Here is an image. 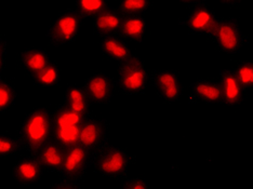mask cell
<instances>
[{"mask_svg": "<svg viewBox=\"0 0 253 189\" xmlns=\"http://www.w3.org/2000/svg\"><path fill=\"white\" fill-rule=\"evenodd\" d=\"M52 133V112L45 107H38L31 111L23 119L18 139L23 150L32 154H37L50 142Z\"/></svg>", "mask_w": 253, "mask_h": 189, "instance_id": "1", "label": "cell"}, {"mask_svg": "<svg viewBox=\"0 0 253 189\" xmlns=\"http://www.w3.org/2000/svg\"><path fill=\"white\" fill-rule=\"evenodd\" d=\"M135 158L118 146H106L92 156L91 168L101 176L112 180H123L128 174Z\"/></svg>", "mask_w": 253, "mask_h": 189, "instance_id": "2", "label": "cell"}, {"mask_svg": "<svg viewBox=\"0 0 253 189\" xmlns=\"http://www.w3.org/2000/svg\"><path fill=\"white\" fill-rule=\"evenodd\" d=\"M54 142L64 150L78 144L80 125L85 117L73 112L64 103L57 105L52 112Z\"/></svg>", "mask_w": 253, "mask_h": 189, "instance_id": "3", "label": "cell"}, {"mask_svg": "<svg viewBox=\"0 0 253 189\" xmlns=\"http://www.w3.org/2000/svg\"><path fill=\"white\" fill-rule=\"evenodd\" d=\"M148 71L140 57L132 55L119 66L116 85L123 93L139 95L147 88Z\"/></svg>", "mask_w": 253, "mask_h": 189, "instance_id": "4", "label": "cell"}, {"mask_svg": "<svg viewBox=\"0 0 253 189\" xmlns=\"http://www.w3.org/2000/svg\"><path fill=\"white\" fill-rule=\"evenodd\" d=\"M208 35L218 49L229 54L239 53L247 42L246 35L234 19L217 20Z\"/></svg>", "mask_w": 253, "mask_h": 189, "instance_id": "5", "label": "cell"}, {"mask_svg": "<svg viewBox=\"0 0 253 189\" xmlns=\"http://www.w3.org/2000/svg\"><path fill=\"white\" fill-rule=\"evenodd\" d=\"M82 24V16L75 10H67L59 14L48 28L49 42L56 47L72 43L77 38Z\"/></svg>", "mask_w": 253, "mask_h": 189, "instance_id": "6", "label": "cell"}, {"mask_svg": "<svg viewBox=\"0 0 253 189\" xmlns=\"http://www.w3.org/2000/svg\"><path fill=\"white\" fill-rule=\"evenodd\" d=\"M107 128L105 119L85 117L79 129L78 145L93 156L107 146Z\"/></svg>", "mask_w": 253, "mask_h": 189, "instance_id": "7", "label": "cell"}, {"mask_svg": "<svg viewBox=\"0 0 253 189\" xmlns=\"http://www.w3.org/2000/svg\"><path fill=\"white\" fill-rule=\"evenodd\" d=\"M91 154L78 144L65 150L64 160L59 171L61 180L80 184L85 172L91 167Z\"/></svg>", "mask_w": 253, "mask_h": 189, "instance_id": "8", "label": "cell"}, {"mask_svg": "<svg viewBox=\"0 0 253 189\" xmlns=\"http://www.w3.org/2000/svg\"><path fill=\"white\" fill-rule=\"evenodd\" d=\"M152 83L157 95L166 103L177 102L183 94V84L179 73L173 70H160L155 72Z\"/></svg>", "mask_w": 253, "mask_h": 189, "instance_id": "9", "label": "cell"}, {"mask_svg": "<svg viewBox=\"0 0 253 189\" xmlns=\"http://www.w3.org/2000/svg\"><path fill=\"white\" fill-rule=\"evenodd\" d=\"M116 82L104 74H92L84 80L83 88L90 102L96 104H107L114 99Z\"/></svg>", "mask_w": 253, "mask_h": 189, "instance_id": "10", "label": "cell"}, {"mask_svg": "<svg viewBox=\"0 0 253 189\" xmlns=\"http://www.w3.org/2000/svg\"><path fill=\"white\" fill-rule=\"evenodd\" d=\"M44 169L35 154L22 157L16 160L12 167V176L16 184L26 187L42 181Z\"/></svg>", "mask_w": 253, "mask_h": 189, "instance_id": "11", "label": "cell"}, {"mask_svg": "<svg viewBox=\"0 0 253 189\" xmlns=\"http://www.w3.org/2000/svg\"><path fill=\"white\" fill-rule=\"evenodd\" d=\"M217 20L214 10L210 5L197 3L189 11L183 23L192 34H209Z\"/></svg>", "mask_w": 253, "mask_h": 189, "instance_id": "12", "label": "cell"}, {"mask_svg": "<svg viewBox=\"0 0 253 189\" xmlns=\"http://www.w3.org/2000/svg\"><path fill=\"white\" fill-rule=\"evenodd\" d=\"M217 84L221 92V104L237 105L243 101L244 90L236 79L233 70L229 68L221 70Z\"/></svg>", "mask_w": 253, "mask_h": 189, "instance_id": "13", "label": "cell"}, {"mask_svg": "<svg viewBox=\"0 0 253 189\" xmlns=\"http://www.w3.org/2000/svg\"><path fill=\"white\" fill-rule=\"evenodd\" d=\"M123 20L124 16L118 11L106 9L93 19L92 27L99 36H116L119 34Z\"/></svg>", "mask_w": 253, "mask_h": 189, "instance_id": "14", "label": "cell"}, {"mask_svg": "<svg viewBox=\"0 0 253 189\" xmlns=\"http://www.w3.org/2000/svg\"><path fill=\"white\" fill-rule=\"evenodd\" d=\"M64 148L57 145L54 141H50L38 151L37 154H35V156L38 158L44 170L54 172V173H59V171L63 164V160H64Z\"/></svg>", "mask_w": 253, "mask_h": 189, "instance_id": "15", "label": "cell"}, {"mask_svg": "<svg viewBox=\"0 0 253 189\" xmlns=\"http://www.w3.org/2000/svg\"><path fill=\"white\" fill-rule=\"evenodd\" d=\"M192 94L189 96L191 102H204L206 104L221 102V92L218 84L207 79H200L192 84Z\"/></svg>", "mask_w": 253, "mask_h": 189, "instance_id": "16", "label": "cell"}, {"mask_svg": "<svg viewBox=\"0 0 253 189\" xmlns=\"http://www.w3.org/2000/svg\"><path fill=\"white\" fill-rule=\"evenodd\" d=\"M50 53L45 49L30 48L23 51L20 55V64L23 70L33 75L50 64Z\"/></svg>", "mask_w": 253, "mask_h": 189, "instance_id": "17", "label": "cell"}, {"mask_svg": "<svg viewBox=\"0 0 253 189\" xmlns=\"http://www.w3.org/2000/svg\"><path fill=\"white\" fill-rule=\"evenodd\" d=\"M101 51L106 57L120 64L129 60L132 56L130 48L125 42V40L118 36L103 37L101 40Z\"/></svg>", "mask_w": 253, "mask_h": 189, "instance_id": "18", "label": "cell"}, {"mask_svg": "<svg viewBox=\"0 0 253 189\" xmlns=\"http://www.w3.org/2000/svg\"><path fill=\"white\" fill-rule=\"evenodd\" d=\"M64 104L68 106L75 113L82 114L84 117L89 116L90 104L87 94H85L83 87H79L77 84H70L66 88Z\"/></svg>", "mask_w": 253, "mask_h": 189, "instance_id": "19", "label": "cell"}, {"mask_svg": "<svg viewBox=\"0 0 253 189\" xmlns=\"http://www.w3.org/2000/svg\"><path fill=\"white\" fill-rule=\"evenodd\" d=\"M146 20L142 16H124L119 35L133 42H141L145 36Z\"/></svg>", "mask_w": 253, "mask_h": 189, "instance_id": "20", "label": "cell"}, {"mask_svg": "<svg viewBox=\"0 0 253 189\" xmlns=\"http://www.w3.org/2000/svg\"><path fill=\"white\" fill-rule=\"evenodd\" d=\"M33 81L39 88L57 87L61 82L60 67L54 63H50L42 71L34 74Z\"/></svg>", "mask_w": 253, "mask_h": 189, "instance_id": "21", "label": "cell"}, {"mask_svg": "<svg viewBox=\"0 0 253 189\" xmlns=\"http://www.w3.org/2000/svg\"><path fill=\"white\" fill-rule=\"evenodd\" d=\"M108 1L105 0H80L77 1L75 7H76V12L82 16V19L95 18L103 11L108 9Z\"/></svg>", "mask_w": 253, "mask_h": 189, "instance_id": "22", "label": "cell"}, {"mask_svg": "<svg viewBox=\"0 0 253 189\" xmlns=\"http://www.w3.org/2000/svg\"><path fill=\"white\" fill-rule=\"evenodd\" d=\"M234 75L243 90H250L253 85V64L250 61H243L234 70Z\"/></svg>", "mask_w": 253, "mask_h": 189, "instance_id": "23", "label": "cell"}, {"mask_svg": "<svg viewBox=\"0 0 253 189\" xmlns=\"http://www.w3.org/2000/svg\"><path fill=\"white\" fill-rule=\"evenodd\" d=\"M16 90L8 80L0 78V113L9 111L16 101Z\"/></svg>", "mask_w": 253, "mask_h": 189, "instance_id": "24", "label": "cell"}, {"mask_svg": "<svg viewBox=\"0 0 253 189\" xmlns=\"http://www.w3.org/2000/svg\"><path fill=\"white\" fill-rule=\"evenodd\" d=\"M152 7V3L146 0H126L119 2L118 12L123 16H139L145 13Z\"/></svg>", "mask_w": 253, "mask_h": 189, "instance_id": "25", "label": "cell"}, {"mask_svg": "<svg viewBox=\"0 0 253 189\" xmlns=\"http://www.w3.org/2000/svg\"><path fill=\"white\" fill-rule=\"evenodd\" d=\"M23 150L18 137L0 134V158L12 157Z\"/></svg>", "mask_w": 253, "mask_h": 189, "instance_id": "26", "label": "cell"}, {"mask_svg": "<svg viewBox=\"0 0 253 189\" xmlns=\"http://www.w3.org/2000/svg\"><path fill=\"white\" fill-rule=\"evenodd\" d=\"M120 189H151V187L145 180L140 177H132V179L126 180Z\"/></svg>", "mask_w": 253, "mask_h": 189, "instance_id": "27", "label": "cell"}, {"mask_svg": "<svg viewBox=\"0 0 253 189\" xmlns=\"http://www.w3.org/2000/svg\"><path fill=\"white\" fill-rule=\"evenodd\" d=\"M50 189H83L78 183L60 180L50 186Z\"/></svg>", "mask_w": 253, "mask_h": 189, "instance_id": "28", "label": "cell"}, {"mask_svg": "<svg viewBox=\"0 0 253 189\" xmlns=\"http://www.w3.org/2000/svg\"><path fill=\"white\" fill-rule=\"evenodd\" d=\"M8 41L5 38H0V74H1L5 67V56H7Z\"/></svg>", "mask_w": 253, "mask_h": 189, "instance_id": "29", "label": "cell"}]
</instances>
